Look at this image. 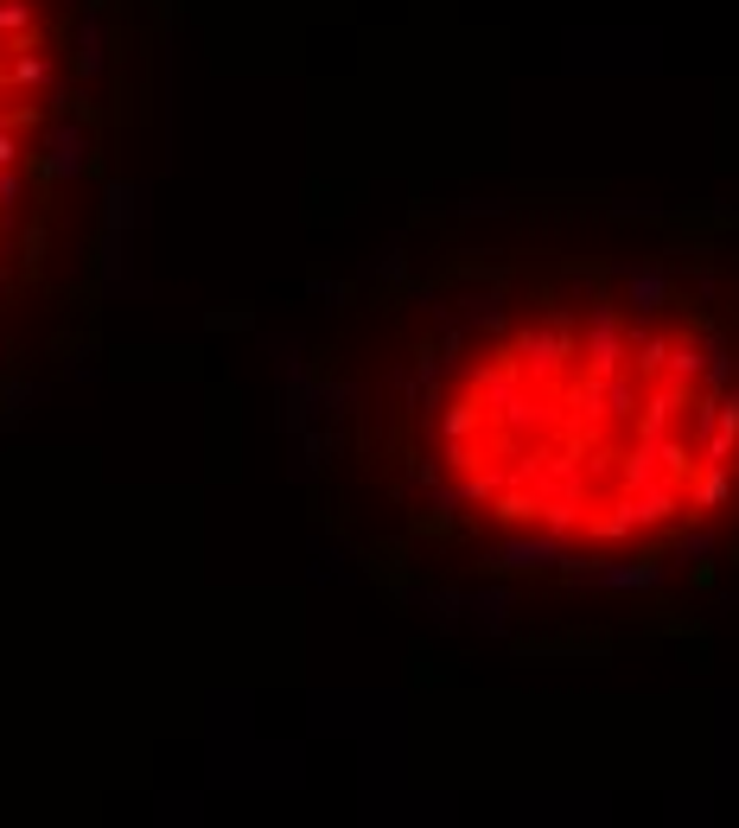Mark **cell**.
<instances>
[{"label": "cell", "instance_id": "1", "mask_svg": "<svg viewBox=\"0 0 739 828\" xmlns=\"http://www.w3.org/2000/svg\"><path fill=\"white\" fill-rule=\"evenodd\" d=\"M268 351L313 542L440 644L625 663L739 618V204L421 198Z\"/></svg>", "mask_w": 739, "mask_h": 828}, {"label": "cell", "instance_id": "2", "mask_svg": "<svg viewBox=\"0 0 739 828\" xmlns=\"http://www.w3.org/2000/svg\"><path fill=\"white\" fill-rule=\"evenodd\" d=\"M160 64L166 0H0V427L102 332Z\"/></svg>", "mask_w": 739, "mask_h": 828}]
</instances>
